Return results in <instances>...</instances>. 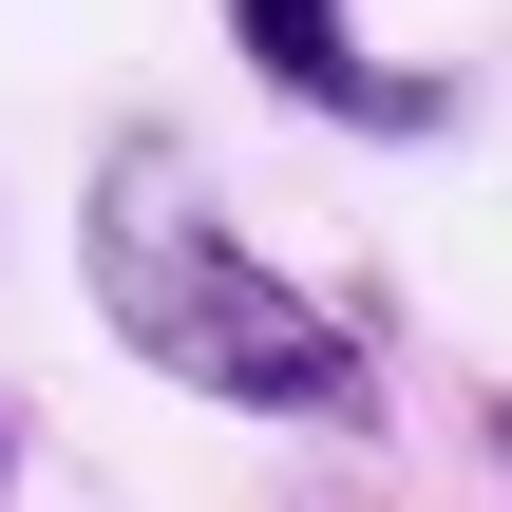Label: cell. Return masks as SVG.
Masks as SVG:
<instances>
[{
  "label": "cell",
  "instance_id": "cell-3",
  "mask_svg": "<svg viewBox=\"0 0 512 512\" xmlns=\"http://www.w3.org/2000/svg\"><path fill=\"white\" fill-rule=\"evenodd\" d=\"M494 475H512V418H494Z\"/></svg>",
  "mask_w": 512,
  "mask_h": 512
},
{
  "label": "cell",
  "instance_id": "cell-1",
  "mask_svg": "<svg viewBox=\"0 0 512 512\" xmlns=\"http://www.w3.org/2000/svg\"><path fill=\"white\" fill-rule=\"evenodd\" d=\"M95 323H114L152 380L228 399V418H361L342 304H323V285H266L171 152H114V171H95Z\"/></svg>",
  "mask_w": 512,
  "mask_h": 512
},
{
  "label": "cell",
  "instance_id": "cell-2",
  "mask_svg": "<svg viewBox=\"0 0 512 512\" xmlns=\"http://www.w3.org/2000/svg\"><path fill=\"white\" fill-rule=\"evenodd\" d=\"M228 38H247V76H266V95L361 114V133H437V114H456V76H380V57L342 38V0H228Z\"/></svg>",
  "mask_w": 512,
  "mask_h": 512
}]
</instances>
